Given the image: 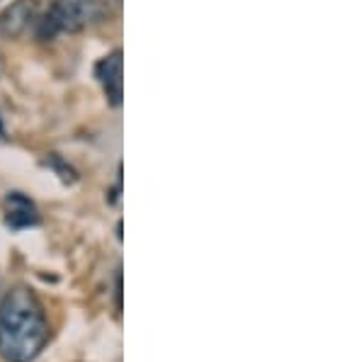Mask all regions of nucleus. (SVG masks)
<instances>
[{
  "label": "nucleus",
  "mask_w": 364,
  "mask_h": 362,
  "mask_svg": "<svg viewBox=\"0 0 364 362\" xmlns=\"http://www.w3.org/2000/svg\"><path fill=\"white\" fill-rule=\"evenodd\" d=\"M3 71H5V58H3V54H0V75H3Z\"/></svg>",
  "instance_id": "nucleus-6"
},
{
  "label": "nucleus",
  "mask_w": 364,
  "mask_h": 362,
  "mask_svg": "<svg viewBox=\"0 0 364 362\" xmlns=\"http://www.w3.org/2000/svg\"><path fill=\"white\" fill-rule=\"evenodd\" d=\"M3 214H5V224L15 231L32 229V226H37L39 221H42L37 204L29 200L27 195H22V192H10V195L5 197Z\"/></svg>",
  "instance_id": "nucleus-4"
},
{
  "label": "nucleus",
  "mask_w": 364,
  "mask_h": 362,
  "mask_svg": "<svg viewBox=\"0 0 364 362\" xmlns=\"http://www.w3.org/2000/svg\"><path fill=\"white\" fill-rule=\"evenodd\" d=\"M49 321L42 302L20 284L0 302V358L5 362H32L49 343Z\"/></svg>",
  "instance_id": "nucleus-1"
},
{
  "label": "nucleus",
  "mask_w": 364,
  "mask_h": 362,
  "mask_svg": "<svg viewBox=\"0 0 364 362\" xmlns=\"http://www.w3.org/2000/svg\"><path fill=\"white\" fill-rule=\"evenodd\" d=\"M97 78L102 83V90L107 95L109 105H122V51L114 49L97 63Z\"/></svg>",
  "instance_id": "nucleus-5"
},
{
  "label": "nucleus",
  "mask_w": 364,
  "mask_h": 362,
  "mask_svg": "<svg viewBox=\"0 0 364 362\" xmlns=\"http://www.w3.org/2000/svg\"><path fill=\"white\" fill-rule=\"evenodd\" d=\"M37 20V0H15L0 13V39H17Z\"/></svg>",
  "instance_id": "nucleus-3"
},
{
  "label": "nucleus",
  "mask_w": 364,
  "mask_h": 362,
  "mask_svg": "<svg viewBox=\"0 0 364 362\" xmlns=\"http://www.w3.org/2000/svg\"><path fill=\"white\" fill-rule=\"evenodd\" d=\"M61 32H80L109 17L107 0H56L49 10Z\"/></svg>",
  "instance_id": "nucleus-2"
}]
</instances>
